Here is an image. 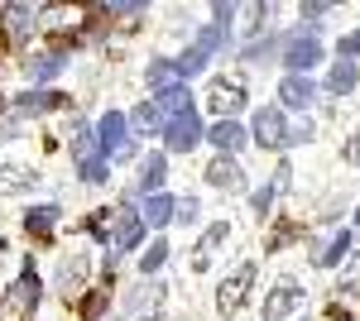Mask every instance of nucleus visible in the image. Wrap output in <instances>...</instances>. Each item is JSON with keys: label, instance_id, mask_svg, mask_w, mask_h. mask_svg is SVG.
<instances>
[{"label": "nucleus", "instance_id": "1", "mask_svg": "<svg viewBox=\"0 0 360 321\" xmlns=\"http://www.w3.org/2000/svg\"><path fill=\"white\" fill-rule=\"evenodd\" d=\"M164 134H168V149H173V154H193L197 144L207 139V134H202V120H197V110L173 115V120L164 125Z\"/></svg>", "mask_w": 360, "mask_h": 321}, {"label": "nucleus", "instance_id": "2", "mask_svg": "<svg viewBox=\"0 0 360 321\" xmlns=\"http://www.w3.org/2000/svg\"><path fill=\"white\" fill-rule=\"evenodd\" d=\"M125 130H130V120H125L120 110H106V115H101V125H96L101 154H115V159H125V154H130V139H125Z\"/></svg>", "mask_w": 360, "mask_h": 321}, {"label": "nucleus", "instance_id": "3", "mask_svg": "<svg viewBox=\"0 0 360 321\" xmlns=\"http://www.w3.org/2000/svg\"><path fill=\"white\" fill-rule=\"evenodd\" d=\"M283 63H288V67L303 77L307 67H317V63H322V44H317L312 34H293V39L283 44Z\"/></svg>", "mask_w": 360, "mask_h": 321}, {"label": "nucleus", "instance_id": "4", "mask_svg": "<svg viewBox=\"0 0 360 321\" xmlns=\"http://www.w3.org/2000/svg\"><path fill=\"white\" fill-rule=\"evenodd\" d=\"M144 240V221L135 211H115V235H111V264L125 254V249H135Z\"/></svg>", "mask_w": 360, "mask_h": 321}, {"label": "nucleus", "instance_id": "5", "mask_svg": "<svg viewBox=\"0 0 360 321\" xmlns=\"http://www.w3.org/2000/svg\"><path fill=\"white\" fill-rule=\"evenodd\" d=\"M298 302H303V288H298L293 278H283L274 293H269V302H264V321H283Z\"/></svg>", "mask_w": 360, "mask_h": 321}, {"label": "nucleus", "instance_id": "6", "mask_svg": "<svg viewBox=\"0 0 360 321\" xmlns=\"http://www.w3.org/2000/svg\"><path fill=\"white\" fill-rule=\"evenodd\" d=\"M255 283V264H240L236 268V278H226L221 283V293H217V307L221 312H236L240 302H245V288Z\"/></svg>", "mask_w": 360, "mask_h": 321}, {"label": "nucleus", "instance_id": "7", "mask_svg": "<svg viewBox=\"0 0 360 321\" xmlns=\"http://www.w3.org/2000/svg\"><path fill=\"white\" fill-rule=\"evenodd\" d=\"M278 96H283V106L307 110L312 101H317V86H312V77H298V72H288V77H283V86H278Z\"/></svg>", "mask_w": 360, "mask_h": 321}, {"label": "nucleus", "instance_id": "8", "mask_svg": "<svg viewBox=\"0 0 360 321\" xmlns=\"http://www.w3.org/2000/svg\"><path fill=\"white\" fill-rule=\"evenodd\" d=\"M283 115H278L274 106H264L259 110V115H255V139H259V144H264V149H278V144H283Z\"/></svg>", "mask_w": 360, "mask_h": 321}, {"label": "nucleus", "instance_id": "9", "mask_svg": "<svg viewBox=\"0 0 360 321\" xmlns=\"http://www.w3.org/2000/svg\"><path fill=\"white\" fill-rule=\"evenodd\" d=\"M207 183H212V188H231V192H245V173H240V163L236 159H217L212 163V168H207Z\"/></svg>", "mask_w": 360, "mask_h": 321}, {"label": "nucleus", "instance_id": "10", "mask_svg": "<svg viewBox=\"0 0 360 321\" xmlns=\"http://www.w3.org/2000/svg\"><path fill=\"white\" fill-rule=\"evenodd\" d=\"M154 106H159V115H188V110H193V101H188V86H183V81H168V86H159V91H154Z\"/></svg>", "mask_w": 360, "mask_h": 321}, {"label": "nucleus", "instance_id": "11", "mask_svg": "<svg viewBox=\"0 0 360 321\" xmlns=\"http://www.w3.org/2000/svg\"><path fill=\"white\" fill-rule=\"evenodd\" d=\"M164 178H168V159L164 154H149V159L139 163V192H164Z\"/></svg>", "mask_w": 360, "mask_h": 321}, {"label": "nucleus", "instance_id": "12", "mask_svg": "<svg viewBox=\"0 0 360 321\" xmlns=\"http://www.w3.org/2000/svg\"><path fill=\"white\" fill-rule=\"evenodd\" d=\"M159 297H164L159 283H154V288H149V283H139L135 293L125 297V317H144V312H154V307H159Z\"/></svg>", "mask_w": 360, "mask_h": 321}, {"label": "nucleus", "instance_id": "13", "mask_svg": "<svg viewBox=\"0 0 360 321\" xmlns=\"http://www.w3.org/2000/svg\"><path fill=\"white\" fill-rule=\"evenodd\" d=\"M212 106H217V110H221V115H226V110H240V106H245V91H240V81H212Z\"/></svg>", "mask_w": 360, "mask_h": 321}, {"label": "nucleus", "instance_id": "14", "mask_svg": "<svg viewBox=\"0 0 360 321\" xmlns=\"http://www.w3.org/2000/svg\"><path fill=\"white\" fill-rule=\"evenodd\" d=\"M207 139H212V144H217V149H221V154H236V149H240V144H245V130H240V125H236V120H217V125H212V134H207Z\"/></svg>", "mask_w": 360, "mask_h": 321}, {"label": "nucleus", "instance_id": "15", "mask_svg": "<svg viewBox=\"0 0 360 321\" xmlns=\"http://www.w3.org/2000/svg\"><path fill=\"white\" fill-rule=\"evenodd\" d=\"M58 106H63V96H58V91H25V96L15 101L20 115H44V110H58Z\"/></svg>", "mask_w": 360, "mask_h": 321}, {"label": "nucleus", "instance_id": "16", "mask_svg": "<svg viewBox=\"0 0 360 321\" xmlns=\"http://www.w3.org/2000/svg\"><path fill=\"white\" fill-rule=\"evenodd\" d=\"M63 67H68V58H63V53H44V58H29V63H25V72H29L34 81H49V77H58Z\"/></svg>", "mask_w": 360, "mask_h": 321}, {"label": "nucleus", "instance_id": "17", "mask_svg": "<svg viewBox=\"0 0 360 321\" xmlns=\"http://www.w3.org/2000/svg\"><path fill=\"white\" fill-rule=\"evenodd\" d=\"M139 221H149V225H168L173 221V197L168 192H154L149 202H144V216Z\"/></svg>", "mask_w": 360, "mask_h": 321}, {"label": "nucleus", "instance_id": "18", "mask_svg": "<svg viewBox=\"0 0 360 321\" xmlns=\"http://www.w3.org/2000/svg\"><path fill=\"white\" fill-rule=\"evenodd\" d=\"M356 81H360V67H356V63H346V58H341V63L332 67V77H327V91H336V96H346V91H351Z\"/></svg>", "mask_w": 360, "mask_h": 321}, {"label": "nucleus", "instance_id": "19", "mask_svg": "<svg viewBox=\"0 0 360 321\" xmlns=\"http://www.w3.org/2000/svg\"><path fill=\"white\" fill-rule=\"evenodd\" d=\"M351 249H356V235H351V230H341V235H336V240L327 244L322 254H317V264H322V268H332V264H341V259H346Z\"/></svg>", "mask_w": 360, "mask_h": 321}, {"label": "nucleus", "instance_id": "20", "mask_svg": "<svg viewBox=\"0 0 360 321\" xmlns=\"http://www.w3.org/2000/svg\"><path fill=\"white\" fill-rule=\"evenodd\" d=\"M29 188H34V173H29V168H0V197L29 192Z\"/></svg>", "mask_w": 360, "mask_h": 321}, {"label": "nucleus", "instance_id": "21", "mask_svg": "<svg viewBox=\"0 0 360 321\" xmlns=\"http://www.w3.org/2000/svg\"><path fill=\"white\" fill-rule=\"evenodd\" d=\"M86 278V254H68L63 268H58V288H72V283H82Z\"/></svg>", "mask_w": 360, "mask_h": 321}, {"label": "nucleus", "instance_id": "22", "mask_svg": "<svg viewBox=\"0 0 360 321\" xmlns=\"http://www.w3.org/2000/svg\"><path fill=\"white\" fill-rule=\"evenodd\" d=\"M130 125H135V130H159V125H164V115H159L154 101H139V106L130 110Z\"/></svg>", "mask_w": 360, "mask_h": 321}, {"label": "nucleus", "instance_id": "23", "mask_svg": "<svg viewBox=\"0 0 360 321\" xmlns=\"http://www.w3.org/2000/svg\"><path fill=\"white\" fill-rule=\"evenodd\" d=\"M53 221H58V207H34V211L25 216L29 235H49V230H53Z\"/></svg>", "mask_w": 360, "mask_h": 321}, {"label": "nucleus", "instance_id": "24", "mask_svg": "<svg viewBox=\"0 0 360 321\" xmlns=\"http://www.w3.org/2000/svg\"><path fill=\"white\" fill-rule=\"evenodd\" d=\"M5 20H10V34H15V39H25L29 29H34V10H29V5H10Z\"/></svg>", "mask_w": 360, "mask_h": 321}, {"label": "nucleus", "instance_id": "25", "mask_svg": "<svg viewBox=\"0 0 360 321\" xmlns=\"http://www.w3.org/2000/svg\"><path fill=\"white\" fill-rule=\"evenodd\" d=\"M202 67H207V53H202V48H188V53L173 63V72H178V77H197Z\"/></svg>", "mask_w": 360, "mask_h": 321}, {"label": "nucleus", "instance_id": "26", "mask_svg": "<svg viewBox=\"0 0 360 321\" xmlns=\"http://www.w3.org/2000/svg\"><path fill=\"white\" fill-rule=\"evenodd\" d=\"M34 297H39V288H34V273H25V278L15 283V293H10V302H15L20 312H29V307H34Z\"/></svg>", "mask_w": 360, "mask_h": 321}, {"label": "nucleus", "instance_id": "27", "mask_svg": "<svg viewBox=\"0 0 360 321\" xmlns=\"http://www.w3.org/2000/svg\"><path fill=\"white\" fill-rule=\"evenodd\" d=\"M164 259H168V244H164V240H154V249H144L139 268H144V273H159V268H164Z\"/></svg>", "mask_w": 360, "mask_h": 321}, {"label": "nucleus", "instance_id": "28", "mask_svg": "<svg viewBox=\"0 0 360 321\" xmlns=\"http://www.w3.org/2000/svg\"><path fill=\"white\" fill-rule=\"evenodd\" d=\"M221 240H231V225H226V221H217V225L202 235V254H212V249H217Z\"/></svg>", "mask_w": 360, "mask_h": 321}, {"label": "nucleus", "instance_id": "29", "mask_svg": "<svg viewBox=\"0 0 360 321\" xmlns=\"http://www.w3.org/2000/svg\"><path fill=\"white\" fill-rule=\"evenodd\" d=\"M173 77H178V72H173V63H149V86H154V91L168 86Z\"/></svg>", "mask_w": 360, "mask_h": 321}, {"label": "nucleus", "instance_id": "30", "mask_svg": "<svg viewBox=\"0 0 360 321\" xmlns=\"http://www.w3.org/2000/svg\"><path fill=\"white\" fill-rule=\"evenodd\" d=\"M274 197H278V183H269V188H259L250 202H255V211L259 216H269V207H274Z\"/></svg>", "mask_w": 360, "mask_h": 321}, {"label": "nucleus", "instance_id": "31", "mask_svg": "<svg viewBox=\"0 0 360 321\" xmlns=\"http://www.w3.org/2000/svg\"><path fill=\"white\" fill-rule=\"evenodd\" d=\"M197 211H202V207H197V197H183V202H173V216H178L183 225H193Z\"/></svg>", "mask_w": 360, "mask_h": 321}, {"label": "nucleus", "instance_id": "32", "mask_svg": "<svg viewBox=\"0 0 360 321\" xmlns=\"http://www.w3.org/2000/svg\"><path fill=\"white\" fill-rule=\"evenodd\" d=\"M274 44H278V39H255V44L245 48V63H259L264 53H274Z\"/></svg>", "mask_w": 360, "mask_h": 321}, {"label": "nucleus", "instance_id": "33", "mask_svg": "<svg viewBox=\"0 0 360 321\" xmlns=\"http://www.w3.org/2000/svg\"><path fill=\"white\" fill-rule=\"evenodd\" d=\"M72 154H91V130H86V125H77V130H72Z\"/></svg>", "mask_w": 360, "mask_h": 321}, {"label": "nucleus", "instance_id": "34", "mask_svg": "<svg viewBox=\"0 0 360 321\" xmlns=\"http://www.w3.org/2000/svg\"><path fill=\"white\" fill-rule=\"evenodd\" d=\"M82 178H86V183H101V178H106V159H86L82 163Z\"/></svg>", "mask_w": 360, "mask_h": 321}, {"label": "nucleus", "instance_id": "35", "mask_svg": "<svg viewBox=\"0 0 360 321\" xmlns=\"http://www.w3.org/2000/svg\"><path fill=\"white\" fill-rule=\"evenodd\" d=\"M360 288V254L351 259V268H346V278H341V293H356Z\"/></svg>", "mask_w": 360, "mask_h": 321}, {"label": "nucleus", "instance_id": "36", "mask_svg": "<svg viewBox=\"0 0 360 321\" xmlns=\"http://www.w3.org/2000/svg\"><path fill=\"white\" fill-rule=\"evenodd\" d=\"M341 58H346V63L360 58V34H346V39H341Z\"/></svg>", "mask_w": 360, "mask_h": 321}, {"label": "nucleus", "instance_id": "37", "mask_svg": "<svg viewBox=\"0 0 360 321\" xmlns=\"http://www.w3.org/2000/svg\"><path fill=\"white\" fill-rule=\"evenodd\" d=\"M303 139H312V125H298V130L283 134V144H303ZM283 144H278V149H283Z\"/></svg>", "mask_w": 360, "mask_h": 321}, {"label": "nucleus", "instance_id": "38", "mask_svg": "<svg viewBox=\"0 0 360 321\" xmlns=\"http://www.w3.org/2000/svg\"><path fill=\"white\" fill-rule=\"evenodd\" d=\"M111 15H144V5L139 0H125V5H111Z\"/></svg>", "mask_w": 360, "mask_h": 321}, {"label": "nucleus", "instance_id": "39", "mask_svg": "<svg viewBox=\"0 0 360 321\" xmlns=\"http://www.w3.org/2000/svg\"><path fill=\"white\" fill-rule=\"evenodd\" d=\"M101 307H106V293H96L91 302H86V321H96V312H101Z\"/></svg>", "mask_w": 360, "mask_h": 321}, {"label": "nucleus", "instance_id": "40", "mask_svg": "<svg viewBox=\"0 0 360 321\" xmlns=\"http://www.w3.org/2000/svg\"><path fill=\"white\" fill-rule=\"evenodd\" d=\"M346 163H360V134L351 139V144H346Z\"/></svg>", "mask_w": 360, "mask_h": 321}, {"label": "nucleus", "instance_id": "41", "mask_svg": "<svg viewBox=\"0 0 360 321\" xmlns=\"http://www.w3.org/2000/svg\"><path fill=\"white\" fill-rule=\"evenodd\" d=\"M0 48H5V39H0Z\"/></svg>", "mask_w": 360, "mask_h": 321}, {"label": "nucleus", "instance_id": "42", "mask_svg": "<svg viewBox=\"0 0 360 321\" xmlns=\"http://www.w3.org/2000/svg\"><path fill=\"white\" fill-rule=\"evenodd\" d=\"M0 249H5V240H0Z\"/></svg>", "mask_w": 360, "mask_h": 321}, {"label": "nucleus", "instance_id": "43", "mask_svg": "<svg viewBox=\"0 0 360 321\" xmlns=\"http://www.w3.org/2000/svg\"><path fill=\"white\" fill-rule=\"evenodd\" d=\"M298 321H307V317H298Z\"/></svg>", "mask_w": 360, "mask_h": 321}]
</instances>
